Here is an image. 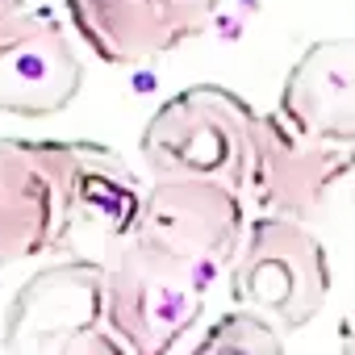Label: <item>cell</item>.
Instances as JSON below:
<instances>
[{
  "label": "cell",
  "mask_w": 355,
  "mask_h": 355,
  "mask_svg": "<svg viewBox=\"0 0 355 355\" xmlns=\"http://www.w3.org/2000/svg\"><path fill=\"white\" fill-rule=\"evenodd\" d=\"M247 239L243 193L218 180L163 175L142 193L134 230L101 259L105 322L130 355H167Z\"/></svg>",
  "instance_id": "obj_1"
},
{
  "label": "cell",
  "mask_w": 355,
  "mask_h": 355,
  "mask_svg": "<svg viewBox=\"0 0 355 355\" xmlns=\"http://www.w3.org/2000/svg\"><path fill=\"white\" fill-rule=\"evenodd\" d=\"M138 175L96 142L0 138V263L105 259L138 222Z\"/></svg>",
  "instance_id": "obj_2"
},
{
  "label": "cell",
  "mask_w": 355,
  "mask_h": 355,
  "mask_svg": "<svg viewBox=\"0 0 355 355\" xmlns=\"http://www.w3.org/2000/svg\"><path fill=\"white\" fill-rule=\"evenodd\" d=\"M259 113L222 84H197L163 101L142 125L138 155L155 180L189 175L247 193Z\"/></svg>",
  "instance_id": "obj_3"
},
{
  "label": "cell",
  "mask_w": 355,
  "mask_h": 355,
  "mask_svg": "<svg viewBox=\"0 0 355 355\" xmlns=\"http://www.w3.org/2000/svg\"><path fill=\"white\" fill-rule=\"evenodd\" d=\"M230 297L284 334L309 326L330 297L326 247L305 222L259 214L247 222V239L230 263Z\"/></svg>",
  "instance_id": "obj_4"
},
{
  "label": "cell",
  "mask_w": 355,
  "mask_h": 355,
  "mask_svg": "<svg viewBox=\"0 0 355 355\" xmlns=\"http://www.w3.org/2000/svg\"><path fill=\"white\" fill-rule=\"evenodd\" d=\"M9 355H130L105 322L101 259H63L38 272L9 305Z\"/></svg>",
  "instance_id": "obj_5"
},
{
  "label": "cell",
  "mask_w": 355,
  "mask_h": 355,
  "mask_svg": "<svg viewBox=\"0 0 355 355\" xmlns=\"http://www.w3.org/2000/svg\"><path fill=\"white\" fill-rule=\"evenodd\" d=\"M351 171H355L351 142L309 138L293 130L280 113H259L255 159L247 180V197L259 205V214L309 222Z\"/></svg>",
  "instance_id": "obj_6"
},
{
  "label": "cell",
  "mask_w": 355,
  "mask_h": 355,
  "mask_svg": "<svg viewBox=\"0 0 355 355\" xmlns=\"http://www.w3.org/2000/svg\"><path fill=\"white\" fill-rule=\"evenodd\" d=\"M76 34L113 67H142L205 34L218 0H67Z\"/></svg>",
  "instance_id": "obj_7"
},
{
  "label": "cell",
  "mask_w": 355,
  "mask_h": 355,
  "mask_svg": "<svg viewBox=\"0 0 355 355\" xmlns=\"http://www.w3.org/2000/svg\"><path fill=\"white\" fill-rule=\"evenodd\" d=\"M80 84L84 63L51 17L26 9L0 34V113L51 117L76 101Z\"/></svg>",
  "instance_id": "obj_8"
},
{
  "label": "cell",
  "mask_w": 355,
  "mask_h": 355,
  "mask_svg": "<svg viewBox=\"0 0 355 355\" xmlns=\"http://www.w3.org/2000/svg\"><path fill=\"white\" fill-rule=\"evenodd\" d=\"M293 130L355 146V38H322L288 67L276 109Z\"/></svg>",
  "instance_id": "obj_9"
},
{
  "label": "cell",
  "mask_w": 355,
  "mask_h": 355,
  "mask_svg": "<svg viewBox=\"0 0 355 355\" xmlns=\"http://www.w3.org/2000/svg\"><path fill=\"white\" fill-rule=\"evenodd\" d=\"M189 355H284V330L251 309H230Z\"/></svg>",
  "instance_id": "obj_10"
},
{
  "label": "cell",
  "mask_w": 355,
  "mask_h": 355,
  "mask_svg": "<svg viewBox=\"0 0 355 355\" xmlns=\"http://www.w3.org/2000/svg\"><path fill=\"white\" fill-rule=\"evenodd\" d=\"M26 9H30L26 0H0V34H5V30H9V26H13Z\"/></svg>",
  "instance_id": "obj_11"
},
{
  "label": "cell",
  "mask_w": 355,
  "mask_h": 355,
  "mask_svg": "<svg viewBox=\"0 0 355 355\" xmlns=\"http://www.w3.org/2000/svg\"><path fill=\"white\" fill-rule=\"evenodd\" d=\"M343 355H355V313L343 322Z\"/></svg>",
  "instance_id": "obj_12"
}]
</instances>
